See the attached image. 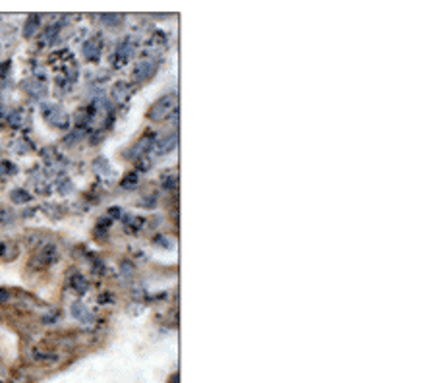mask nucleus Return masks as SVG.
<instances>
[{
    "mask_svg": "<svg viewBox=\"0 0 435 383\" xmlns=\"http://www.w3.org/2000/svg\"><path fill=\"white\" fill-rule=\"evenodd\" d=\"M172 110H176V95L170 93V95L161 97L155 105L151 107V110H149V118L155 120V122L164 120Z\"/></svg>",
    "mask_w": 435,
    "mask_h": 383,
    "instance_id": "1",
    "label": "nucleus"
},
{
    "mask_svg": "<svg viewBox=\"0 0 435 383\" xmlns=\"http://www.w3.org/2000/svg\"><path fill=\"white\" fill-rule=\"evenodd\" d=\"M43 116L53 124V126L56 128H68L70 124V118H68V114L64 112V109L60 107H56V105H51V103H43Z\"/></svg>",
    "mask_w": 435,
    "mask_h": 383,
    "instance_id": "2",
    "label": "nucleus"
},
{
    "mask_svg": "<svg viewBox=\"0 0 435 383\" xmlns=\"http://www.w3.org/2000/svg\"><path fill=\"white\" fill-rule=\"evenodd\" d=\"M153 70H155V64L153 62H139L136 66V70H134V78L137 82H143V80H147L153 74Z\"/></svg>",
    "mask_w": 435,
    "mask_h": 383,
    "instance_id": "3",
    "label": "nucleus"
},
{
    "mask_svg": "<svg viewBox=\"0 0 435 383\" xmlns=\"http://www.w3.org/2000/svg\"><path fill=\"white\" fill-rule=\"evenodd\" d=\"M83 55H85L87 60H97V58H99V55H101V47H99V43H97L95 39L87 41V43L83 45Z\"/></svg>",
    "mask_w": 435,
    "mask_h": 383,
    "instance_id": "4",
    "label": "nucleus"
},
{
    "mask_svg": "<svg viewBox=\"0 0 435 383\" xmlns=\"http://www.w3.org/2000/svg\"><path fill=\"white\" fill-rule=\"evenodd\" d=\"M72 316L76 319H80V321H89V319L93 318L91 316V312L82 304V302H76V304H72Z\"/></svg>",
    "mask_w": 435,
    "mask_h": 383,
    "instance_id": "5",
    "label": "nucleus"
},
{
    "mask_svg": "<svg viewBox=\"0 0 435 383\" xmlns=\"http://www.w3.org/2000/svg\"><path fill=\"white\" fill-rule=\"evenodd\" d=\"M112 95H114V101H124L126 97L130 95V85L124 83V82H118L116 85H114V89H112Z\"/></svg>",
    "mask_w": 435,
    "mask_h": 383,
    "instance_id": "6",
    "label": "nucleus"
},
{
    "mask_svg": "<svg viewBox=\"0 0 435 383\" xmlns=\"http://www.w3.org/2000/svg\"><path fill=\"white\" fill-rule=\"evenodd\" d=\"M176 139H178V136H176V134H172L170 137H164V139L159 143V151H161V153L172 151V149L176 147Z\"/></svg>",
    "mask_w": 435,
    "mask_h": 383,
    "instance_id": "7",
    "label": "nucleus"
},
{
    "mask_svg": "<svg viewBox=\"0 0 435 383\" xmlns=\"http://www.w3.org/2000/svg\"><path fill=\"white\" fill-rule=\"evenodd\" d=\"M10 197H12L14 203H27V201L31 199V193L26 190H22V188H18V190H14L12 193H10Z\"/></svg>",
    "mask_w": 435,
    "mask_h": 383,
    "instance_id": "8",
    "label": "nucleus"
},
{
    "mask_svg": "<svg viewBox=\"0 0 435 383\" xmlns=\"http://www.w3.org/2000/svg\"><path fill=\"white\" fill-rule=\"evenodd\" d=\"M39 16H31L27 22H26V27H24V33H26V37H31L37 33V27H39Z\"/></svg>",
    "mask_w": 435,
    "mask_h": 383,
    "instance_id": "9",
    "label": "nucleus"
},
{
    "mask_svg": "<svg viewBox=\"0 0 435 383\" xmlns=\"http://www.w3.org/2000/svg\"><path fill=\"white\" fill-rule=\"evenodd\" d=\"M151 139H153V137H143V139H141V141H139V143H137V145H136V147H134L132 151H134L136 155H141V153H145V151H147V149H149V147L153 145V141H151Z\"/></svg>",
    "mask_w": 435,
    "mask_h": 383,
    "instance_id": "10",
    "label": "nucleus"
},
{
    "mask_svg": "<svg viewBox=\"0 0 435 383\" xmlns=\"http://www.w3.org/2000/svg\"><path fill=\"white\" fill-rule=\"evenodd\" d=\"M137 180H139V174H137V172H130L124 180H122V188L132 190L134 186H137Z\"/></svg>",
    "mask_w": 435,
    "mask_h": 383,
    "instance_id": "11",
    "label": "nucleus"
},
{
    "mask_svg": "<svg viewBox=\"0 0 435 383\" xmlns=\"http://www.w3.org/2000/svg\"><path fill=\"white\" fill-rule=\"evenodd\" d=\"M72 287L76 288L78 292H83V290L87 288V281H85L82 275H76V277H74V281H72Z\"/></svg>",
    "mask_w": 435,
    "mask_h": 383,
    "instance_id": "12",
    "label": "nucleus"
},
{
    "mask_svg": "<svg viewBox=\"0 0 435 383\" xmlns=\"http://www.w3.org/2000/svg\"><path fill=\"white\" fill-rule=\"evenodd\" d=\"M103 22L109 24V26H116V24H120V16H116V14H109V16H103Z\"/></svg>",
    "mask_w": 435,
    "mask_h": 383,
    "instance_id": "13",
    "label": "nucleus"
},
{
    "mask_svg": "<svg viewBox=\"0 0 435 383\" xmlns=\"http://www.w3.org/2000/svg\"><path fill=\"white\" fill-rule=\"evenodd\" d=\"M22 118H24V114H22L20 110H16V112L10 116V122L14 124V128H20L22 126Z\"/></svg>",
    "mask_w": 435,
    "mask_h": 383,
    "instance_id": "14",
    "label": "nucleus"
},
{
    "mask_svg": "<svg viewBox=\"0 0 435 383\" xmlns=\"http://www.w3.org/2000/svg\"><path fill=\"white\" fill-rule=\"evenodd\" d=\"M4 300H8V290L0 288V302H4Z\"/></svg>",
    "mask_w": 435,
    "mask_h": 383,
    "instance_id": "15",
    "label": "nucleus"
},
{
    "mask_svg": "<svg viewBox=\"0 0 435 383\" xmlns=\"http://www.w3.org/2000/svg\"><path fill=\"white\" fill-rule=\"evenodd\" d=\"M4 250H6V246H4V244H2V242H0V255L4 254Z\"/></svg>",
    "mask_w": 435,
    "mask_h": 383,
    "instance_id": "16",
    "label": "nucleus"
}]
</instances>
